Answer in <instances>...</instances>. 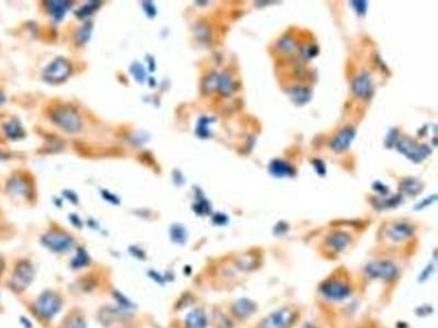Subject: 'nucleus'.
Listing matches in <instances>:
<instances>
[{
    "label": "nucleus",
    "mask_w": 438,
    "mask_h": 328,
    "mask_svg": "<svg viewBox=\"0 0 438 328\" xmlns=\"http://www.w3.org/2000/svg\"><path fill=\"white\" fill-rule=\"evenodd\" d=\"M52 121L67 133H78L83 126L81 120L76 109L69 106H58L53 109Z\"/></svg>",
    "instance_id": "obj_1"
},
{
    "label": "nucleus",
    "mask_w": 438,
    "mask_h": 328,
    "mask_svg": "<svg viewBox=\"0 0 438 328\" xmlns=\"http://www.w3.org/2000/svg\"><path fill=\"white\" fill-rule=\"evenodd\" d=\"M62 308V300L52 291L43 292L35 303V311L44 319H52Z\"/></svg>",
    "instance_id": "obj_2"
},
{
    "label": "nucleus",
    "mask_w": 438,
    "mask_h": 328,
    "mask_svg": "<svg viewBox=\"0 0 438 328\" xmlns=\"http://www.w3.org/2000/svg\"><path fill=\"white\" fill-rule=\"evenodd\" d=\"M70 72L71 66L69 62L64 58H57L46 67L44 71V79L50 83H60L68 78Z\"/></svg>",
    "instance_id": "obj_3"
},
{
    "label": "nucleus",
    "mask_w": 438,
    "mask_h": 328,
    "mask_svg": "<svg viewBox=\"0 0 438 328\" xmlns=\"http://www.w3.org/2000/svg\"><path fill=\"white\" fill-rule=\"evenodd\" d=\"M42 243L47 249L55 253H63L68 251L74 244V240L64 232H49L42 237Z\"/></svg>",
    "instance_id": "obj_4"
},
{
    "label": "nucleus",
    "mask_w": 438,
    "mask_h": 328,
    "mask_svg": "<svg viewBox=\"0 0 438 328\" xmlns=\"http://www.w3.org/2000/svg\"><path fill=\"white\" fill-rule=\"evenodd\" d=\"M34 278V269L30 262L22 260L16 267L11 280V286L13 290L22 291L24 290Z\"/></svg>",
    "instance_id": "obj_5"
},
{
    "label": "nucleus",
    "mask_w": 438,
    "mask_h": 328,
    "mask_svg": "<svg viewBox=\"0 0 438 328\" xmlns=\"http://www.w3.org/2000/svg\"><path fill=\"white\" fill-rule=\"evenodd\" d=\"M366 273L371 278L391 280L397 277L398 268L390 261L377 260L367 265Z\"/></svg>",
    "instance_id": "obj_6"
},
{
    "label": "nucleus",
    "mask_w": 438,
    "mask_h": 328,
    "mask_svg": "<svg viewBox=\"0 0 438 328\" xmlns=\"http://www.w3.org/2000/svg\"><path fill=\"white\" fill-rule=\"evenodd\" d=\"M295 314L293 311L284 309L269 315L262 323V328H287L294 322Z\"/></svg>",
    "instance_id": "obj_7"
},
{
    "label": "nucleus",
    "mask_w": 438,
    "mask_h": 328,
    "mask_svg": "<svg viewBox=\"0 0 438 328\" xmlns=\"http://www.w3.org/2000/svg\"><path fill=\"white\" fill-rule=\"evenodd\" d=\"M322 293L331 300H343L349 295L350 289L348 284L339 281V280H331L325 282L321 287Z\"/></svg>",
    "instance_id": "obj_8"
},
{
    "label": "nucleus",
    "mask_w": 438,
    "mask_h": 328,
    "mask_svg": "<svg viewBox=\"0 0 438 328\" xmlns=\"http://www.w3.org/2000/svg\"><path fill=\"white\" fill-rule=\"evenodd\" d=\"M397 147L401 152L404 153V155H406L415 162L421 161V160L424 159L430 152V150H428V148L424 147V145H423V147H419V145L418 147H414V145L408 140L400 141L397 144Z\"/></svg>",
    "instance_id": "obj_9"
},
{
    "label": "nucleus",
    "mask_w": 438,
    "mask_h": 328,
    "mask_svg": "<svg viewBox=\"0 0 438 328\" xmlns=\"http://www.w3.org/2000/svg\"><path fill=\"white\" fill-rule=\"evenodd\" d=\"M353 92L355 96L361 99H367L372 93V83L371 79L368 74H362L357 77L353 82Z\"/></svg>",
    "instance_id": "obj_10"
},
{
    "label": "nucleus",
    "mask_w": 438,
    "mask_h": 328,
    "mask_svg": "<svg viewBox=\"0 0 438 328\" xmlns=\"http://www.w3.org/2000/svg\"><path fill=\"white\" fill-rule=\"evenodd\" d=\"M413 231L414 229L410 223L397 222L391 225L387 233L393 242H402V241L412 236Z\"/></svg>",
    "instance_id": "obj_11"
},
{
    "label": "nucleus",
    "mask_w": 438,
    "mask_h": 328,
    "mask_svg": "<svg viewBox=\"0 0 438 328\" xmlns=\"http://www.w3.org/2000/svg\"><path fill=\"white\" fill-rule=\"evenodd\" d=\"M355 137V130L350 127L344 128L331 141V148L335 152H342L346 150Z\"/></svg>",
    "instance_id": "obj_12"
},
{
    "label": "nucleus",
    "mask_w": 438,
    "mask_h": 328,
    "mask_svg": "<svg viewBox=\"0 0 438 328\" xmlns=\"http://www.w3.org/2000/svg\"><path fill=\"white\" fill-rule=\"evenodd\" d=\"M185 325L187 328H206L207 318L205 313L201 310H194L188 313L185 318Z\"/></svg>",
    "instance_id": "obj_13"
},
{
    "label": "nucleus",
    "mask_w": 438,
    "mask_h": 328,
    "mask_svg": "<svg viewBox=\"0 0 438 328\" xmlns=\"http://www.w3.org/2000/svg\"><path fill=\"white\" fill-rule=\"evenodd\" d=\"M350 237L347 233L344 232H337L327 238V244L330 245L331 249L337 252H341L345 249L349 244Z\"/></svg>",
    "instance_id": "obj_14"
},
{
    "label": "nucleus",
    "mask_w": 438,
    "mask_h": 328,
    "mask_svg": "<svg viewBox=\"0 0 438 328\" xmlns=\"http://www.w3.org/2000/svg\"><path fill=\"white\" fill-rule=\"evenodd\" d=\"M269 172L276 177H284L291 175L293 170H291V167L287 163L281 161V160H275V161H273L271 165H269Z\"/></svg>",
    "instance_id": "obj_15"
},
{
    "label": "nucleus",
    "mask_w": 438,
    "mask_h": 328,
    "mask_svg": "<svg viewBox=\"0 0 438 328\" xmlns=\"http://www.w3.org/2000/svg\"><path fill=\"white\" fill-rule=\"evenodd\" d=\"M69 3L67 2H49L48 3V9L50 14L56 21H61L64 16L65 12L69 9Z\"/></svg>",
    "instance_id": "obj_16"
},
{
    "label": "nucleus",
    "mask_w": 438,
    "mask_h": 328,
    "mask_svg": "<svg viewBox=\"0 0 438 328\" xmlns=\"http://www.w3.org/2000/svg\"><path fill=\"white\" fill-rule=\"evenodd\" d=\"M254 304L248 300H240L238 301L235 306H233V312L238 316H248L252 314L254 312Z\"/></svg>",
    "instance_id": "obj_17"
},
{
    "label": "nucleus",
    "mask_w": 438,
    "mask_h": 328,
    "mask_svg": "<svg viewBox=\"0 0 438 328\" xmlns=\"http://www.w3.org/2000/svg\"><path fill=\"white\" fill-rule=\"evenodd\" d=\"M217 89L221 90V92L225 94V96H230L233 91V81L231 77L226 74L219 76Z\"/></svg>",
    "instance_id": "obj_18"
},
{
    "label": "nucleus",
    "mask_w": 438,
    "mask_h": 328,
    "mask_svg": "<svg viewBox=\"0 0 438 328\" xmlns=\"http://www.w3.org/2000/svg\"><path fill=\"white\" fill-rule=\"evenodd\" d=\"M277 47L280 48L281 52L283 53H294L298 47V43L296 40H294L290 36H285V38L281 39L277 43Z\"/></svg>",
    "instance_id": "obj_19"
},
{
    "label": "nucleus",
    "mask_w": 438,
    "mask_h": 328,
    "mask_svg": "<svg viewBox=\"0 0 438 328\" xmlns=\"http://www.w3.org/2000/svg\"><path fill=\"white\" fill-rule=\"evenodd\" d=\"M5 131L7 136L11 138V139H18V138L23 136V130H22L21 125L17 121H11L7 124L5 126Z\"/></svg>",
    "instance_id": "obj_20"
},
{
    "label": "nucleus",
    "mask_w": 438,
    "mask_h": 328,
    "mask_svg": "<svg viewBox=\"0 0 438 328\" xmlns=\"http://www.w3.org/2000/svg\"><path fill=\"white\" fill-rule=\"evenodd\" d=\"M89 262H90V257L88 256L86 251H84L83 249H78L77 254L71 260V266L76 269H80L86 267Z\"/></svg>",
    "instance_id": "obj_21"
},
{
    "label": "nucleus",
    "mask_w": 438,
    "mask_h": 328,
    "mask_svg": "<svg viewBox=\"0 0 438 328\" xmlns=\"http://www.w3.org/2000/svg\"><path fill=\"white\" fill-rule=\"evenodd\" d=\"M290 96L296 103L304 104L309 100L310 92L306 87H295V89L290 91Z\"/></svg>",
    "instance_id": "obj_22"
},
{
    "label": "nucleus",
    "mask_w": 438,
    "mask_h": 328,
    "mask_svg": "<svg viewBox=\"0 0 438 328\" xmlns=\"http://www.w3.org/2000/svg\"><path fill=\"white\" fill-rule=\"evenodd\" d=\"M171 238L175 243H183L185 242L186 238V233L183 227H181L179 224H175L171 228Z\"/></svg>",
    "instance_id": "obj_23"
},
{
    "label": "nucleus",
    "mask_w": 438,
    "mask_h": 328,
    "mask_svg": "<svg viewBox=\"0 0 438 328\" xmlns=\"http://www.w3.org/2000/svg\"><path fill=\"white\" fill-rule=\"evenodd\" d=\"M63 328H87L86 322L84 320V318L78 317V316H74L69 318L68 320H66L64 323Z\"/></svg>",
    "instance_id": "obj_24"
},
{
    "label": "nucleus",
    "mask_w": 438,
    "mask_h": 328,
    "mask_svg": "<svg viewBox=\"0 0 438 328\" xmlns=\"http://www.w3.org/2000/svg\"><path fill=\"white\" fill-rule=\"evenodd\" d=\"M98 6L99 5H96V3H91L90 5H87V6L83 7V8L78 11L77 16L79 18H86L88 16H90V14L94 11V7H96V8H97Z\"/></svg>",
    "instance_id": "obj_25"
},
{
    "label": "nucleus",
    "mask_w": 438,
    "mask_h": 328,
    "mask_svg": "<svg viewBox=\"0 0 438 328\" xmlns=\"http://www.w3.org/2000/svg\"><path fill=\"white\" fill-rule=\"evenodd\" d=\"M218 77L219 76H217V75H211V76H209L207 78L205 84H204V85H205V87H206V91H214L215 89H217V86H218Z\"/></svg>",
    "instance_id": "obj_26"
},
{
    "label": "nucleus",
    "mask_w": 438,
    "mask_h": 328,
    "mask_svg": "<svg viewBox=\"0 0 438 328\" xmlns=\"http://www.w3.org/2000/svg\"><path fill=\"white\" fill-rule=\"evenodd\" d=\"M114 297L116 299V300L119 301V303L122 306H124V308L130 309V308H133V306H134V304L131 303L125 295H123L121 292H114Z\"/></svg>",
    "instance_id": "obj_27"
},
{
    "label": "nucleus",
    "mask_w": 438,
    "mask_h": 328,
    "mask_svg": "<svg viewBox=\"0 0 438 328\" xmlns=\"http://www.w3.org/2000/svg\"><path fill=\"white\" fill-rule=\"evenodd\" d=\"M352 4L354 6V8H356V10H357V12H359V13L364 14L365 11H366V8H367V3L366 2H353Z\"/></svg>",
    "instance_id": "obj_28"
},
{
    "label": "nucleus",
    "mask_w": 438,
    "mask_h": 328,
    "mask_svg": "<svg viewBox=\"0 0 438 328\" xmlns=\"http://www.w3.org/2000/svg\"><path fill=\"white\" fill-rule=\"evenodd\" d=\"M315 166H316V169H317V171H318V173L319 174H321V175H323L324 173H325V166L323 165V163L321 162V161H315Z\"/></svg>",
    "instance_id": "obj_29"
},
{
    "label": "nucleus",
    "mask_w": 438,
    "mask_h": 328,
    "mask_svg": "<svg viewBox=\"0 0 438 328\" xmlns=\"http://www.w3.org/2000/svg\"><path fill=\"white\" fill-rule=\"evenodd\" d=\"M149 275H150V277L151 278L153 279V280H156L157 282H159V283H165V280H163V277L162 276H160L159 274H157L156 272H149Z\"/></svg>",
    "instance_id": "obj_30"
},
{
    "label": "nucleus",
    "mask_w": 438,
    "mask_h": 328,
    "mask_svg": "<svg viewBox=\"0 0 438 328\" xmlns=\"http://www.w3.org/2000/svg\"><path fill=\"white\" fill-rule=\"evenodd\" d=\"M5 101H6L5 96H4V94L2 92H0V105H2L3 103H5Z\"/></svg>",
    "instance_id": "obj_31"
}]
</instances>
